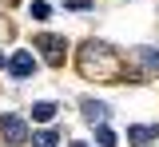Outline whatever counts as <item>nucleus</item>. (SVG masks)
Instances as JSON below:
<instances>
[{
  "label": "nucleus",
  "instance_id": "obj_2",
  "mask_svg": "<svg viewBox=\"0 0 159 147\" xmlns=\"http://www.w3.org/2000/svg\"><path fill=\"white\" fill-rule=\"evenodd\" d=\"M0 131H4V139L12 147H20L24 139H28V123L20 119V115H0Z\"/></svg>",
  "mask_w": 159,
  "mask_h": 147
},
{
  "label": "nucleus",
  "instance_id": "obj_6",
  "mask_svg": "<svg viewBox=\"0 0 159 147\" xmlns=\"http://www.w3.org/2000/svg\"><path fill=\"white\" fill-rule=\"evenodd\" d=\"M159 135V123H139V127H127V139L131 143H147V139H155Z\"/></svg>",
  "mask_w": 159,
  "mask_h": 147
},
{
  "label": "nucleus",
  "instance_id": "obj_11",
  "mask_svg": "<svg viewBox=\"0 0 159 147\" xmlns=\"http://www.w3.org/2000/svg\"><path fill=\"white\" fill-rule=\"evenodd\" d=\"M48 12H52V8H48L44 0H36V4H32V16H36V20H48Z\"/></svg>",
  "mask_w": 159,
  "mask_h": 147
},
{
  "label": "nucleus",
  "instance_id": "obj_4",
  "mask_svg": "<svg viewBox=\"0 0 159 147\" xmlns=\"http://www.w3.org/2000/svg\"><path fill=\"white\" fill-rule=\"evenodd\" d=\"M32 68H36V60H32V52H16V56L8 60V72H12L16 80H24V76H32Z\"/></svg>",
  "mask_w": 159,
  "mask_h": 147
},
{
  "label": "nucleus",
  "instance_id": "obj_7",
  "mask_svg": "<svg viewBox=\"0 0 159 147\" xmlns=\"http://www.w3.org/2000/svg\"><path fill=\"white\" fill-rule=\"evenodd\" d=\"M135 56H139V64H143L147 72H159V52H155V48H139Z\"/></svg>",
  "mask_w": 159,
  "mask_h": 147
},
{
  "label": "nucleus",
  "instance_id": "obj_13",
  "mask_svg": "<svg viewBox=\"0 0 159 147\" xmlns=\"http://www.w3.org/2000/svg\"><path fill=\"white\" fill-rule=\"evenodd\" d=\"M72 147H84V143H72Z\"/></svg>",
  "mask_w": 159,
  "mask_h": 147
},
{
  "label": "nucleus",
  "instance_id": "obj_5",
  "mask_svg": "<svg viewBox=\"0 0 159 147\" xmlns=\"http://www.w3.org/2000/svg\"><path fill=\"white\" fill-rule=\"evenodd\" d=\"M80 107H84V119H88L92 127H103V123H107V104H96V100H84Z\"/></svg>",
  "mask_w": 159,
  "mask_h": 147
},
{
  "label": "nucleus",
  "instance_id": "obj_3",
  "mask_svg": "<svg viewBox=\"0 0 159 147\" xmlns=\"http://www.w3.org/2000/svg\"><path fill=\"white\" fill-rule=\"evenodd\" d=\"M36 48L44 52V60H48V64H60V60H64V52H68L64 36H36Z\"/></svg>",
  "mask_w": 159,
  "mask_h": 147
},
{
  "label": "nucleus",
  "instance_id": "obj_8",
  "mask_svg": "<svg viewBox=\"0 0 159 147\" xmlns=\"http://www.w3.org/2000/svg\"><path fill=\"white\" fill-rule=\"evenodd\" d=\"M52 115H56V104H36L32 107V119L36 123H52Z\"/></svg>",
  "mask_w": 159,
  "mask_h": 147
},
{
  "label": "nucleus",
  "instance_id": "obj_1",
  "mask_svg": "<svg viewBox=\"0 0 159 147\" xmlns=\"http://www.w3.org/2000/svg\"><path fill=\"white\" fill-rule=\"evenodd\" d=\"M80 72L92 80H116L119 76V60L111 48H103V44H84V56H80Z\"/></svg>",
  "mask_w": 159,
  "mask_h": 147
},
{
  "label": "nucleus",
  "instance_id": "obj_9",
  "mask_svg": "<svg viewBox=\"0 0 159 147\" xmlns=\"http://www.w3.org/2000/svg\"><path fill=\"white\" fill-rule=\"evenodd\" d=\"M56 143H60L56 131H36V135H32V147H56Z\"/></svg>",
  "mask_w": 159,
  "mask_h": 147
},
{
  "label": "nucleus",
  "instance_id": "obj_10",
  "mask_svg": "<svg viewBox=\"0 0 159 147\" xmlns=\"http://www.w3.org/2000/svg\"><path fill=\"white\" fill-rule=\"evenodd\" d=\"M96 139H99V147H116V131H111V127L103 123V127L96 131Z\"/></svg>",
  "mask_w": 159,
  "mask_h": 147
},
{
  "label": "nucleus",
  "instance_id": "obj_12",
  "mask_svg": "<svg viewBox=\"0 0 159 147\" xmlns=\"http://www.w3.org/2000/svg\"><path fill=\"white\" fill-rule=\"evenodd\" d=\"M0 68H8V60H4V52H0Z\"/></svg>",
  "mask_w": 159,
  "mask_h": 147
}]
</instances>
